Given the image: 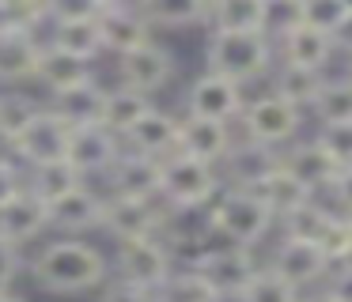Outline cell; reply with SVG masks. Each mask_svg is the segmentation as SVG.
I'll list each match as a JSON object with an SVG mask.
<instances>
[{
    "label": "cell",
    "mask_w": 352,
    "mask_h": 302,
    "mask_svg": "<svg viewBox=\"0 0 352 302\" xmlns=\"http://www.w3.org/2000/svg\"><path fill=\"white\" fill-rule=\"evenodd\" d=\"M46 208H50V231L72 234V238H80L87 231H99V223H102V193H95L87 181H80L76 189L50 200Z\"/></svg>",
    "instance_id": "7c38bea8"
},
{
    "label": "cell",
    "mask_w": 352,
    "mask_h": 302,
    "mask_svg": "<svg viewBox=\"0 0 352 302\" xmlns=\"http://www.w3.org/2000/svg\"><path fill=\"white\" fill-rule=\"evenodd\" d=\"M208 19L212 30H265V0H216Z\"/></svg>",
    "instance_id": "d6a6232c"
},
{
    "label": "cell",
    "mask_w": 352,
    "mask_h": 302,
    "mask_svg": "<svg viewBox=\"0 0 352 302\" xmlns=\"http://www.w3.org/2000/svg\"><path fill=\"white\" fill-rule=\"evenodd\" d=\"M46 27L50 30L42 42L57 45V49L76 53L84 60H95L102 53V34H99V23L95 19H50Z\"/></svg>",
    "instance_id": "83f0119b"
},
{
    "label": "cell",
    "mask_w": 352,
    "mask_h": 302,
    "mask_svg": "<svg viewBox=\"0 0 352 302\" xmlns=\"http://www.w3.org/2000/svg\"><path fill=\"white\" fill-rule=\"evenodd\" d=\"M231 143L235 140H231L228 121H208V117H190V113H186L182 125H178V148L175 151L193 155V159H201V163L220 166Z\"/></svg>",
    "instance_id": "44dd1931"
},
{
    "label": "cell",
    "mask_w": 352,
    "mask_h": 302,
    "mask_svg": "<svg viewBox=\"0 0 352 302\" xmlns=\"http://www.w3.org/2000/svg\"><path fill=\"white\" fill-rule=\"evenodd\" d=\"M42 38L34 34V27H16L0 30V83L4 87H19V83L34 80V65H38Z\"/></svg>",
    "instance_id": "ac0fdd59"
},
{
    "label": "cell",
    "mask_w": 352,
    "mask_h": 302,
    "mask_svg": "<svg viewBox=\"0 0 352 302\" xmlns=\"http://www.w3.org/2000/svg\"><path fill=\"white\" fill-rule=\"evenodd\" d=\"M322 83H326L322 68H303V65H288V60H284V65L276 68L273 95L288 98V102L299 106V110H311V102L318 98Z\"/></svg>",
    "instance_id": "f1b7e54d"
},
{
    "label": "cell",
    "mask_w": 352,
    "mask_h": 302,
    "mask_svg": "<svg viewBox=\"0 0 352 302\" xmlns=\"http://www.w3.org/2000/svg\"><path fill=\"white\" fill-rule=\"evenodd\" d=\"M110 0H46V23L50 19H99Z\"/></svg>",
    "instance_id": "f35d334b"
},
{
    "label": "cell",
    "mask_w": 352,
    "mask_h": 302,
    "mask_svg": "<svg viewBox=\"0 0 352 302\" xmlns=\"http://www.w3.org/2000/svg\"><path fill=\"white\" fill-rule=\"evenodd\" d=\"M318 143L337 159L341 166L352 163V121H337V125H322Z\"/></svg>",
    "instance_id": "60d3db41"
},
{
    "label": "cell",
    "mask_w": 352,
    "mask_h": 302,
    "mask_svg": "<svg viewBox=\"0 0 352 302\" xmlns=\"http://www.w3.org/2000/svg\"><path fill=\"white\" fill-rule=\"evenodd\" d=\"M23 272V257H19V246L0 238V291L16 283V276Z\"/></svg>",
    "instance_id": "ee69618b"
},
{
    "label": "cell",
    "mask_w": 352,
    "mask_h": 302,
    "mask_svg": "<svg viewBox=\"0 0 352 302\" xmlns=\"http://www.w3.org/2000/svg\"><path fill=\"white\" fill-rule=\"evenodd\" d=\"M276 163H280V151L276 148L243 140V143H231L228 148V155H223V174H228V185L254 189Z\"/></svg>",
    "instance_id": "603a6c76"
},
{
    "label": "cell",
    "mask_w": 352,
    "mask_h": 302,
    "mask_svg": "<svg viewBox=\"0 0 352 302\" xmlns=\"http://www.w3.org/2000/svg\"><path fill=\"white\" fill-rule=\"evenodd\" d=\"M27 189V170L19 166V159L0 155V204H8L12 196H19Z\"/></svg>",
    "instance_id": "b9f144b4"
},
{
    "label": "cell",
    "mask_w": 352,
    "mask_h": 302,
    "mask_svg": "<svg viewBox=\"0 0 352 302\" xmlns=\"http://www.w3.org/2000/svg\"><path fill=\"white\" fill-rule=\"evenodd\" d=\"M107 185H110V193H118V196L160 200V159L122 148L118 163L107 170Z\"/></svg>",
    "instance_id": "d6986e66"
},
{
    "label": "cell",
    "mask_w": 352,
    "mask_h": 302,
    "mask_svg": "<svg viewBox=\"0 0 352 302\" xmlns=\"http://www.w3.org/2000/svg\"><path fill=\"white\" fill-rule=\"evenodd\" d=\"M311 110L322 125L352 121V80H326L318 91V98L311 102Z\"/></svg>",
    "instance_id": "d590c367"
},
{
    "label": "cell",
    "mask_w": 352,
    "mask_h": 302,
    "mask_svg": "<svg viewBox=\"0 0 352 302\" xmlns=\"http://www.w3.org/2000/svg\"><path fill=\"white\" fill-rule=\"evenodd\" d=\"M341 4H344V12H352V0H341Z\"/></svg>",
    "instance_id": "816d5d0a"
},
{
    "label": "cell",
    "mask_w": 352,
    "mask_h": 302,
    "mask_svg": "<svg viewBox=\"0 0 352 302\" xmlns=\"http://www.w3.org/2000/svg\"><path fill=\"white\" fill-rule=\"evenodd\" d=\"M314 242L329 257V264H349L352 261V219L344 211H326Z\"/></svg>",
    "instance_id": "e575fe53"
},
{
    "label": "cell",
    "mask_w": 352,
    "mask_h": 302,
    "mask_svg": "<svg viewBox=\"0 0 352 302\" xmlns=\"http://www.w3.org/2000/svg\"><path fill=\"white\" fill-rule=\"evenodd\" d=\"M95 23H99V34H102V49L114 53V57L137 49L152 38V27H148V19L140 15V8L133 0H110Z\"/></svg>",
    "instance_id": "9a60e30c"
},
{
    "label": "cell",
    "mask_w": 352,
    "mask_h": 302,
    "mask_svg": "<svg viewBox=\"0 0 352 302\" xmlns=\"http://www.w3.org/2000/svg\"><path fill=\"white\" fill-rule=\"evenodd\" d=\"M296 302H329V299H326V294H314V299H303V294H299Z\"/></svg>",
    "instance_id": "f907efd6"
},
{
    "label": "cell",
    "mask_w": 352,
    "mask_h": 302,
    "mask_svg": "<svg viewBox=\"0 0 352 302\" xmlns=\"http://www.w3.org/2000/svg\"><path fill=\"white\" fill-rule=\"evenodd\" d=\"M152 106H155L152 95H144V91H133V87H125V83H118V87H107V95H102L99 125L110 128L114 136H125L148 110H152Z\"/></svg>",
    "instance_id": "484cf974"
},
{
    "label": "cell",
    "mask_w": 352,
    "mask_h": 302,
    "mask_svg": "<svg viewBox=\"0 0 352 302\" xmlns=\"http://www.w3.org/2000/svg\"><path fill=\"white\" fill-rule=\"evenodd\" d=\"M170 272H175V261H170V249L160 234L122 238L114 249V261H110V276L125 279V283H137L144 291H155Z\"/></svg>",
    "instance_id": "5b68a950"
},
{
    "label": "cell",
    "mask_w": 352,
    "mask_h": 302,
    "mask_svg": "<svg viewBox=\"0 0 352 302\" xmlns=\"http://www.w3.org/2000/svg\"><path fill=\"white\" fill-rule=\"evenodd\" d=\"M155 302H223L216 287L197 268H175L160 287L152 291Z\"/></svg>",
    "instance_id": "1f68e13d"
},
{
    "label": "cell",
    "mask_w": 352,
    "mask_h": 302,
    "mask_svg": "<svg viewBox=\"0 0 352 302\" xmlns=\"http://www.w3.org/2000/svg\"><path fill=\"white\" fill-rule=\"evenodd\" d=\"M42 231H50V208L42 196H34L31 189H23L19 196H12L8 204H0V238L12 246H31L34 238H42Z\"/></svg>",
    "instance_id": "2e32d148"
},
{
    "label": "cell",
    "mask_w": 352,
    "mask_h": 302,
    "mask_svg": "<svg viewBox=\"0 0 352 302\" xmlns=\"http://www.w3.org/2000/svg\"><path fill=\"white\" fill-rule=\"evenodd\" d=\"M205 219H208V231L220 242L246 246V249L258 246L273 226V211L261 204V196L239 185H223L205 208Z\"/></svg>",
    "instance_id": "7a4b0ae2"
},
{
    "label": "cell",
    "mask_w": 352,
    "mask_h": 302,
    "mask_svg": "<svg viewBox=\"0 0 352 302\" xmlns=\"http://www.w3.org/2000/svg\"><path fill=\"white\" fill-rule=\"evenodd\" d=\"M148 27H193L208 19V0H133Z\"/></svg>",
    "instance_id": "f546056e"
},
{
    "label": "cell",
    "mask_w": 352,
    "mask_h": 302,
    "mask_svg": "<svg viewBox=\"0 0 352 302\" xmlns=\"http://www.w3.org/2000/svg\"><path fill=\"white\" fill-rule=\"evenodd\" d=\"M243 132L246 140L265 143V148H284L288 140H296L299 125H303V110L292 106L280 95H261L250 106H243Z\"/></svg>",
    "instance_id": "8992f818"
},
{
    "label": "cell",
    "mask_w": 352,
    "mask_h": 302,
    "mask_svg": "<svg viewBox=\"0 0 352 302\" xmlns=\"http://www.w3.org/2000/svg\"><path fill=\"white\" fill-rule=\"evenodd\" d=\"M329 193H333L337 208H341L344 216H352V163L337 170V178H333V185H329Z\"/></svg>",
    "instance_id": "f6af8a7d"
},
{
    "label": "cell",
    "mask_w": 352,
    "mask_h": 302,
    "mask_svg": "<svg viewBox=\"0 0 352 302\" xmlns=\"http://www.w3.org/2000/svg\"><path fill=\"white\" fill-rule=\"evenodd\" d=\"M167 223V208L163 200H144V196H102V231L110 238H144V234H160Z\"/></svg>",
    "instance_id": "52a82bcc"
},
{
    "label": "cell",
    "mask_w": 352,
    "mask_h": 302,
    "mask_svg": "<svg viewBox=\"0 0 352 302\" xmlns=\"http://www.w3.org/2000/svg\"><path fill=\"white\" fill-rule=\"evenodd\" d=\"M178 125H182V117L152 106V110L122 136V148L140 151V155H152V159H167L170 151L178 148Z\"/></svg>",
    "instance_id": "7402d4cb"
},
{
    "label": "cell",
    "mask_w": 352,
    "mask_h": 302,
    "mask_svg": "<svg viewBox=\"0 0 352 302\" xmlns=\"http://www.w3.org/2000/svg\"><path fill=\"white\" fill-rule=\"evenodd\" d=\"M80 181H87V178L69 163V159L38 163V166H31V170H27V189H31L34 196H42L46 204H50V200H57L61 193H69V189H76Z\"/></svg>",
    "instance_id": "4dcf8cb0"
},
{
    "label": "cell",
    "mask_w": 352,
    "mask_h": 302,
    "mask_svg": "<svg viewBox=\"0 0 352 302\" xmlns=\"http://www.w3.org/2000/svg\"><path fill=\"white\" fill-rule=\"evenodd\" d=\"M118 80H122L125 87H133V91L155 95V91H163L170 80H175V53L163 49V45H155L152 38H148L144 45H137V49H129V53L118 57Z\"/></svg>",
    "instance_id": "8fae6325"
},
{
    "label": "cell",
    "mask_w": 352,
    "mask_h": 302,
    "mask_svg": "<svg viewBox=\"0 0 352 302\" xmlns=\"http://www.w3.org/2000/svg\"><path fill=\"white\" fill-rule=\"evenodd\" d=\"M208 4H216V0H208Z\"/></svg>",
    "instance_id": "f5cc1de1"
},
{
    "label": "cell",
    "mask_w": 352,
    "mask_h": 302,
    "mask_svg": "<svg viewBox=\"0 0 352 302\" xmlns=\"http://www.w3.org/2000/svg\"><path fill=\"white\" fill-rule=\"evenodd\" d=\"M31 276L46 294H91L110 279V257L84 238H54L31 257Z\"/></svg>",
    "instance_id": "6da1fadb"
},
{
    "label": "cell",
    "mask_w": 352,
    "mask_h": 302,
    "mask_svg": "<svg viewBox=\"0 0 352 302\" xmlns=\"http://www.w3.org/2000/svg\"><path fill=\"white\" fill-rule=\"evenodd\" d=\"M250 193L261 196V204H265L269 211H273V219H288L292 211H299L303 204L314 200V193L307 185H299L296 178H292L288 170H284L280 163L273 166V170L265 174V178L258 181V185L250 189Z\"/></svg>",
    "instance_id": "cb8c5ba5"
},
{
    "label": "cell",
    "mask_w": 352,
    "mask_h": 302,
    "mask_svg": "<svg viewBox=\"0 0 352 302\" xmlns=\"http://www.w3.org/2000/svg\"><path fill=\"white\" fill-rule=\"evenodd\" d=\"M16 12H12V0H0V30H8V27H16Z\"/></svg>",
    "instance_id": "c3c4849f"
},
{
    "label": "cell",
    "mask_w": 352,
    "mask_h": 302,
    "mask_svg": "<svg viewBox=\"0 0 352 302\" xmlns=\"http://www.w3.org/2000/svg\"><path fill=\"white\" fill-rule=\"evenodd\" d=\"M0 302H27V299H23V294H16L12 287H4V291H0Z\"/></svg>",
    "instance_id": "681fc988"
},
{
    "label": "cell",
    "mask_w": 352,
    "mask_h": 302,
    "mask_svg": "<svg viewBox=\"0 0 352 302\" xmlns=\"http://www.w3.org/2000/svg\"><path fill=\"white\" fill-rule=\"evenodd\" d=\"M296 299H299V287H292L273 268H258L235 302H296Z\"/></svg>",
    "instance_id": "8d00e7d4"
},
{
    "label": "cell",
    "mask_w": 352,
    "mask_h": 302,
    "mask_svg": "<svg viewBox=\"0 0 352 302\" xmlns=\"http://www.w3.org/2000/svg\"><path fill=\"white\" fill-rule=\"evenodd\" d=\"M99 80L95 72V60H84L76 53H65L57 45L42 42L38 49V65H34V83L46 87V95H57V91H72L80 83H91Z\"/></svg>",
    "instance_id": "e0dca14e"
},
{
    "label": "cell",
    "mask_w": 352,
    "mask_h": 302,
    "mask_svg": "<svg viewBox=\"0 0 352 302\" xmlns=\"http://www.w3.org/2000/svg\"><path fill=\"white\" fill-rule=\"evenodd\" d=\"M280 166L299 181V185L311 189L314 196L326 193V189L333 185L337 170H341V163H337V159L329 155V151L322 148L318 140H311V143H296V148L280 151Z\"/></svg>",
    "instance_id": "ffe728a7"
},
{
    "label": "cell",
    "mask_w": 352,
    "mask_h": 302,
    "mask_svg": "<svg viewBox=\"0 0 352 302\" xmlns=\"http://www.w3.org/2000/svg\"><path fill=\"white\" fill-rule=\"evenodd\" d=\"M197 272L216 287V294H220L223 302H235L239 294H243V287L250 283V276L258 272V264H254V257H250L246 246L223 242V246H212L205 257H201Z\"/></svg>",
    "instance_id": "30bf717a"
},
{
    "label": "cell",
    "mask_w": 352,
    "mask_h": 302,
    "mask_svg": "<svg viewBox=\"0 0 352 302\" xmlns=\"http://www.w3.org/2000/svg\"><path fill=\"white\" fill-rule=\"evenodd\" d=\"M299 27V0H265V34L280 38Z\"/></svg>",
    "instance_id": "ab89813d"
},
{
    "label": "cell",
    "mask_w": 352,
    "mask_h": 302,
    "mask_svg": "<svg viewBox=\"0 0 352 302\" xmlns=\"http://www.w3.org/2000/svg\"><path fill=\"white\" fill-rule=\"evenodd\" d=\"M223 189V178L212 163L170 151L160 159V200L170 211H205L212 196Z\"/></svg>",
    "instance_id": "3957f363"
},
{
    "label": "cell",
    "mask_w": 352,
    "mask_h": 302,
    "mask_svg": "<svg viewBox=\"0 0 352 302\" xmlns=\"http://www.w3.org/2000/svg\"><path fill=\"white\" fill-rule=\"evenodd\" d=\"M269 268H273L276 276H284L292 287H299V291H303L307 283H314V279H322L329 272V257L322 253V246L314 238H296V234H284V242L276 246L273 264H269Z\"/></svg>",
    "instance_id": "5bb4252c"
},
{
    "label": "cell",
    "mask_w": 352,
    "mask_h": 302,
    "mask_svg": "<svg viewBox=\"0 0 352 302\" xmlns=\"http://www.w3.org/2000/svg\"><path fill=\"white\" fill-rule=\"evenodd\" d=\"M118 155H122V136H114L110 128L80 125V128L69 132V151H65V159H69L84 178L107 174L110 166L118 163Z\"/></svg>",
    "instance_id": "4fadbf2b"
},
{
    "label": "cell",
    "mask_w": 352,
    "mask_h": 302,
    "mask_svg": "<svg viewBox=\"0 0 352 302\" xmlns=\"http://www.w3.org/2000/svg\"><path fill=\"white\" fill-rule=\"evenodd\" d=\"M38 110H42V98L23 95V91H4V95H0V143L8 148V143L31 125V117Z\"/></svg>",
    "instance_id": "836d02e7"
},
{
    "label": "cell",
    "mask_w": 352,
    "mask_h": 302,
    "mask_svg": "<svg viewBox=\"0 0 352 302\" xmlns=\"http://www.w3.org/2000/svg\"><path fill=\"white\" fill-rule=\"evenodd\" d=\"M333 45H341V49H349V53H352V12L344 15V23L333 30Z\"/></svg>",
    "instance_id": "7dc6e473"
},
{
    "label": "cell",
    "mask_w": 352,
    "mask_h": 302,
    "mask_svg": "<svg viewBox=\"0 0 352 302\" xmlns=\"http://www.w3.org/2000/svg\"><path fill=\"white\" fill-rule=\"evenodd\" d=\"M243 83L228 80L220 72H201L186 91V113L190 117H208V121H235L243 113Z\"/></svg>",
    "instance_id": "9c48e42d"
},
{
    "label": "cell",
    "mask_w": 352,
    "mask_h": 302,
    "mask_svg": "<svg viewBox=\"0 0 352 302\" xmlns=\"http://www.w3.org/2000/svg\"><path fill=\"white\" fill-rule=\"evenodd\" d=\"M349 219H352V216H349Z\"/></svg>",
    "instance_id": "db71d44e"
},
{
    "label": "cell",
    "mask_w": 352,
    "mask_h": 302,
    "mask_svg": "<svg viewBox=\"0 0 352 302\" xmlns=\"http://www.w3.org/2000/svg\"><path fill=\"white\" fill-rule=\"evenodd\" d=\"M344 15L349 12H344L341 0H299V23H307L314 30H326V34H333L341 27Z\"/></svg>",
    "instance_id": "74e56055"
},
{
    "label": "cell",
    "mask_w": 352,
    "mask_h": 302,
    "mask_svg": "<svg viewBox=\"0 0 352 302\" xmlns=\"http://www.w3.org/2000/svg\"><path fill=\"white\" fill-rule=\"evenodd\" d=\"M99 302H155V299H152V291H144V287H137V283H125V279L110 276L107 283H102V294H99Z\"/></svg>",
    "instance_id": "7bdbcfd3"
},
{
    "label": "cell",
    "mask_w": 352,
    "mask_h": 302,
    "mask_svg": "<svg viewBox=\"0 0 352 302\" xmlns=\"http://www.w3.org/2000/svg\"><path fill=\"white\" fill-rule=\"evenodd\" d=\"M208 72H220L235 83H250L273 65V38L265 30H212L205 45Z\"/></svg>",
    "instance_id": "277c9868"
},
{
    "label": "cell",
    "mask_w": 352,
    "mask_h": 302,
    "mask_svg": "<svg viewBox=\"0 0 352 302\" xmlns=\"http://www.w3.org/2000/svg\"><path fill=\"white\" fill-rule=\"evenodd\" d=\"M69 132L72 128L42 102V110L34 113L31 125L8 143V151H12V159H19V163H27V166L54 163V159H65V151H69Z\"/></svg>",
    "instance_id": "ba28073f"
},
{
    "label": "cell",
    "mask_w": 352,
    "mask_h": 302,
    "mask_svg": "<svg viewBox=\"0 0 352 302\" xmlns=\"http://www.w3.org/2000/svg\"><path fill=\"white\" fill-rule=\"evenodd\" d=\"M326 299L329 302H352V264H344L341 272H333V279H329V287H326Z\"/></svg>",
    "instance_id": "bcb514c9"
},
{
    "label": "cell",
    "mask_w": 352,
    "mask_h": 302,
    "mask_svg": "<svg viewBox=\"0 0 352 302\" xmlns=\"http://www.w3.org/2000/svg\"><path fill=\"white\" fill-rule=\"evenodd\" d=\"M102 95H107V87H102L99 80H91V83H80V87H72V91H57V95H50L46 106H50V110H54L69 128L99 125Z\"/></svg>",
    "instance_id": "d4e9b609"
},
{
    "label": "cell",
    "mask_w": 352,
    "mask_h": 302,
    "mask_svg": "<svg viewBox=\"0 0 352 302\" xmlns=\"http://www.w3.org/2000/svg\"><path fill=\"white\" fill-rule=\"evenodd\" d=\"M280 42V53L288 65H303V68H326L329 57H333V34H326V30H314L307 27V23H299V27H292L288 34L276 38Z\"/></svg>",
    "instance_id": "4316f807"
}]
</instances>
